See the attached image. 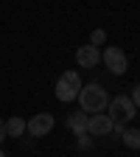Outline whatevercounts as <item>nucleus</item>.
<instances>
[{
	"instance_id": "f257e3e1",
	"label": "nucleus",
	"mask_w": 140,
	"mask_h": 157,
	"mask_svg": "<svg viewBox=\"0 0 140 157\" xmlns=\"http://www.w3.org/2000/svg\"><path fill=\"white\" fill-rule=\"evenodd\" d=\"M78 104H81V112H107V104H109V93L98 84V82H90V84H81L78 90Z\"/></svg>"
},
{
	"instance_id": "f03ea898",
	"label": "nucleus",
	"mask_w": 140,
	"mask_h": 157,
	"mask_svg": "<svg viewBox=\"0 0 140 157\" xmlns=\"http://www.w3.org/2000/svg\"><path fill=\"white\" fill-rule=\"evenodd\" d=\"M107 115H109V121H112L115 129H123V126L132 121V118L137 115V107L132 104V98H129L126 93H121V95L109 98V104H107Z\"/></svg>"
},
{
	"instance_id": "7ed1b4c3",
	"label": "nucleus",
	"mask_w": 140,
	"mask_h": 157,
	"mask_svg": "<svg viewBox=\"0 0 140 157\" xmlns=\"http://www.w3.org/2000/svg\"><path fill=\"white\" fill-rule=\"evenodd\" d=\"M78 90H81V78H78V73L76 70H65L62 76H59V82H56V87H53V93H56V98L59 101H76L78 98Z\"/></svg>"
},
{
	"instance_id": "20e7f679",
	"label": "nucleus",
	"mask_w": 140,
	"mask_h": 157,
	"mask_svg": "<svg viewBox=\"0 0 140 157\" xmlns=\"http://www.w3.org/2000/svg\"><path fill=\"white\" fill-rule=\"evenodd\" d=\"M101 62L107 65V70L112 76H123L126 67H129V59H126L123 48H118V45H109L107 51H101Z\"/></svg>"
},
{
	"instance_id": "39448f33",
	"label": "nucleus",
	"mask_w": 140,
	"mask_h": 157,
	"mask_svg": "<svg viewBox=\"0 0 140 157\" xmlns=\"http://www.w3.org/2000/svg\"><path fill=\"white\" fill-rule=\"evenodd\" d=\"M53 126H56V118H53L51 112H36L31 121H25V132L34 135V137H45V135H51Z\"/></svg>"
},
{
	"instance_id": "423d86ee",
	"label": "nucleus",
	"mask_w": 140,
	"mask_h": 157,
	"mask_svg": "<svg viewBox=\"0 0 140 157\" xmlns=\"http://www.w3.org/2000/svg\"><path fill=\"white\" fill-rule=\"evenodd\" d=\"M112 129H115V126H112V121H109L107 112H95V115L87 118V135H93V137H104V135H109Z\"/></svg>"
},
{
	"instance_id": "0eeeda50",
	"label": "nucleus",
	"mask_w": 140,
	"mask_h": 157,
	"mask_svg": "<svg viewBox=\"0 0 140 157\" xmlns=\"http://www.w3.org/2000/svg\"><path fill=\"white\" fill-rule=\"evenodd\" d=\"M76 62H78V67H95L101 62V51L95 45H81L76 51Z\"/></svg>"
},
{
	"instance_id": "6e6552de",
	"label": "nucleus",
	"mask_w": 140,
	"mask_h": 157,
	"mask_svg": "<svg viewBox=\"0 0 140 157\" xmlns=\"http://www.w3.org/2000/svg\"><path fill=\"white\" fill-rule=\"evenodd\" d=\"M67 129L73 132V135H84L87 132V115L78 109V112H70L67 115Z\"/></svg>"
},
{
	"instance_id": "1a4fd4ad",
	"label": "nucleus",
	"mask_w": 140,
	"mask_h": 157,
	"mask_svg": "<svg viewBox=\"0 0 140 157\" xmlns=\"http://www.w3.org/2000/svg\"><path fill=\"white\" fill-rule=\"evenodd\" d=\"M20 135H25V121L20 115H14L6 121V137H20Z\"/></svg>"
},
{
	"instance_id": "9d476101",
	"label": "nucleus",
	"mask_w": 140,
	"mask_h": 157,
	"mask_svg": "<svg viewBox=\"0 0 140 157\" xmlns=\"http://www.w3.org/2000/svg\"><path fill=\"white\" fill-rule=\"evenodd\" d=\"M121 140L129 149H140V129H121Z\"/></svg>"
},
{
	"instance_id": "9b49d317",
	"label": "nucleus",
	"mask_w": 140,
	"mask_h": 157,
	"mask_svg": "<svg viewBox=\"0 0 140 157\" xmlns=\"http://www.w3.org/2000/svg\"><path fill=\"white\" fill-rule=\"evenodd\" d=\"M104 42H107V31H104V28H95V31L90 34V45L98 48V45H104Z\"/></svg>"
},
{
	"instance_id": "f8f14e48",
	"label": "nucleus",
	"mask_w": 140,
	"mask_h": 157,
	"mask_svg": "<svg viewBox=\"0 0 140 157\" xmlns=\"http://www.w3.org/2000/svg\"><path fill=\"white\" fill-rule=\"evenodd\" d=\"M129 98H132V104L140 109V84H134V90H132V95H129Z\"/></svg>"
},
{
	"instance_id": "ddd939ff",
	"label": "nucleus",
	"mask_w": 140,
	"mask_h": 157,
	"mask_svg": "<svg viewBox=\"0 0 140 157\" xmlns=\"http://www.w3.org/2000/svg\"><path fill=\"white\" fill-rule=\"evenodd\" d=\"M78 146H81V149H90V146H93V137H87V135H78Z\"/></svg>"
},
{
	"instance_id": "4468645a",
	"label": "nucleus",
	"mask_w": 140,
	"mask_h": 157,
	"mask_svg": "<svg viewBox=\"0 0 140 157\" xmlns=\"http://www.w3.org/2000/svg\"><path fill=\"white\" fill-rule=\"evenodd\" d=\"M3 140H6V121L0 118V143H3Z\"/></svg>"
},
{
	"instance_id": "2eb2a0df",
	"label": "nucleus",
	"mask_w": 140,
	"mask_h": 157,
	"mask_svg": "<svg viewBox=\"0 0 140 157\" xmlns=\"http://www.w3.org/2000/svg\"><path fill=\"white\" fill-rule=\"evenodd\" d=\"M0 157H6V151H3V149H0Z\"/></svg>"
}]
</instances>
